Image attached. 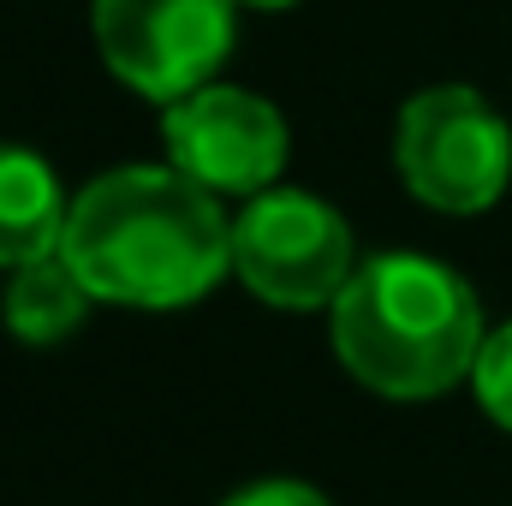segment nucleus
<instances>
[{
  "label": "nucleus",
  "mask_w": 512,
  "mask_h": 506,
  "mask_svg": "<svg viewBox=\"0 0 512 506\" xmlns=\"http://www.w3.org/2000/svg\"><path fill=\"white\" fill-rule=\"evenodd\" d=\"M90 292L84 280L66 268V256H42V262H24L12 268L6 292H0V316H6V334L24 340V346H60L84 328L90 316Z\"/></svg>",
  "instance_id": "nucleus-8"
},
{
  "label": "nucleus",
  "mask_w": 512,
  "mask_h": 506,
  "mask_svg": "<svg viewBox=\"0 0 512 506\" xmlns=\"http://www.w3.org/2000/svg\"><path fill=\"white\" fill-rule=\"evenodd\" d=\"M66 191L54 179V167L42 155H30L24 143H0V268H24L42 256H60L66 239Z\"/></svg>",
  "instance_id": "nucleus-7"
},
{
  "label": "nucleus",
  "mask_w": 512,
  "mask_h": 506,
  "mask_svg": "<svg viewBox=\"0 0 512 506\" xmlns=\"http://www.w3.org/2000/svg\"><path fill=\"white\" fill-rule=\"evenodd\" d=\"M161 137H167V167L203 185L209 197L251 203L274 191L286 167V120L274 114V102L233 84H203L179 96L161 114Z\"/></svg>",
  "instance_id": "nucleus-6"
},
{
  "label": "nucleus",
  "mask_w": 512,
  "mask_h": 506,
  "mask_svg": "<svg viewBox=\"0 0 512 506\" xmlns=\"http://www.w3.org/2000/svg\"><path fill=\"white\" fill-rule=\"evenodd\" d=\"M328 316L346 376L382 399H435L471 381L483 352L477 292L435 256L387 251L358 262Z\"/></svg>",
  "instance_id": "nucleus-2"
},
{
  "label": "nucleus",
  "mask_w": 512,
  "mask_h": 506,
  "mask_svg": "<svg viewBox=\"0 0 512 506\" xmlns=\"http://www.w3.org/2000/svg\"><path fill=\"white\" fill-rule=\"evenodd\" d=\"M471 387H477V405L512 429V322H501L495 334H483V352L471 364Z\"/></svg>",
  "instance_id": "nucleus-9"
},
{
  "label": "nucleus",
  "mask_w": 512,
  "mask_h": 506,
  "mask_svg": "<svg viewBox=\"0 0 512 506\" xmlns=\"http://www.w3.org/2000/svg\"><path fill=\"white\" fill-rule=\"evenodd\" d=\"M233 12L239 0H96V48L120 84L173 108L215 84L233 48Z\"/></svg>",
  "instance_id": "nucleus-5"
},
{
  "label": "nucleus",
  "mask_w": 512,
  "mask_h": 506,
  "mask_svg": "<svg viewBox=\"0 0 512 506\" xmlns=\"http://www.w3.org/2000/svg\"><path fill=\"white\" fill-rule=\"evenodd\" d=\"M405 191L441 215H483L512 179V131L471 84L417 90L393 131Z\"/></svg>",
  "instance_id": "nucleus-3"
},
{
  "label": "nucleus",
  "mask_w": 512,
  "mask_h": 506,
  "mask_svg": "<svg viewBox=\"0 0 512 506\" xmlns=\"http://www.w3.org/2000/svg\"><path fill=\"white\" fill-rule=\"evenodd\" d=\"M221 506H328L310 483H286V477H268V483H251L239 495H227Z\"/></svg>",
  "instance_id": "nucleus-10"
},
{
  "label": "nucleus",
  "mask_w": 512,
  "mask_h": 506,
  "mask_svg": "<svg viewBox=\"0 0 512 506\" xmlns=\"http://www.w3.org/2000/svg\"><path fill=\"white\" fill-rule=\"evenodd\" d=\"M239 6H262V12H280V6H298V0H239Z\"/></svg>",
  "instance_id": "nucleus-11"
},
{
  "label": "nucleus",
  "mask_w": 512,
  "mask_h": 506,
  "mask_svg": "<svg viewBox=\"0 0 512 506\" xmlns=\"http://www.w3.org/2000/svg\"><path fill=\"white\" fill-rule=\"evenodd\" d=\"M60 256L96 304L179 310L233 268V221L173 167H114L72 197Z\"/></svg>",
  "instance_id": "nucleus-1"
},
{
  "label": "nucleus",
  "mask_w": 512,
  "mask_h": 506,
  "mask_svg": "<svg viewBox=\"0 0 512 506\" xmlns=\"http://www.w3.org/2000/svg\"><path fill=\"white\" fill-rule=\"evenodd\" d=\"M233 274L262 304L322 310L358 274L352 227L310 191H262L233 215Z\"/></svg>",
  "instance_id": "nucleus-4"
}]
</instances>
